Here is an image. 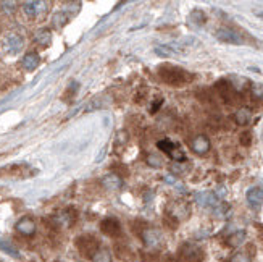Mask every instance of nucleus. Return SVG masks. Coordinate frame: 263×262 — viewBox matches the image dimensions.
<instances>
[{
    "label": "nucleus",
    "mask_w": 263,
    "mask_h": 262,
    "mask_svg": "<svg viewBox=\"0 0 263 262\" xmlns=\"http://www.w3.org/2000/svg\"><path fill=\"white\" fill-rule=\"evenodd\" d=\"M155 53H157V55H160V57L168 58L171 55H175L176 51H173V49L168 47V46H158V47H155Z\"/></svg>",
    "instance_id": "nucleus-26"
},
{
    "label": "nucleus",
    "mask_w": 263,
    "mask_h": 262,
    "mask_svg": "<svg viewBox=\"0 0 263 262\" xmlns=\"http://www.w3.org/2000/svg\"><path fill=\"white\" fill-rule=\"evenodd\" d=\"M39 63H41V57H39V53H36V52L26 53V55H24L23 60H21V66L24 70H28V71L36 70L39 66Z\"/></svg>",
    "instance_id": "nucleus-14"
},
{
    "label": "nucleus",
    "mask_w": 263,
    "mask_h": 262,
    "mask_svg": "<svg viewBox=\"0 0 263 262\" xmlns=\"http://www.w3.org/2000/svg\"><path fill=\"white\" fill-rule=\"evenodd\" d=\"M162 104H163V99H158V101L154 104V105H152V113H155V112L158 110V108H160Z\"/></svg>",
    "instance_id": "nucleus-32"
},
{
    "label": "nucleus",
    "mask_w": 263,
    "mask_h": 262,
    "mask_svg": "<svg viewBox=\"0 0 263 262\" xmlns=\"http://www.w3.org/2000/svg\"><path fill=\"white\" fill-rule=\"evenodd\" d=\"M197 201H199L200 204H204V206H213V204H217L215 194H212V193H202V194H199Z\"/></svg>",
    "instance_id": "nucleus-23"
},
{
    "label": "nucleus",
    "mask_w": 263,
    "mask_h": 262,
    "mask_svg": "<svg viewBox=\"0 0 263 262\" xmlns=\"http://www.w3.org/2000/svg\"><path fill=\"white\" fill-rule=\"evenodd\" d=\"M100 230L103 235L112 236V238H118L121 236V223L118 222V218L115 217H107L100 222Z\"/></svg>",
    "instance_id": "nucleus-7"
},
{
    "label": "nucleus",
    "mask_w": 263,
    "mask_h": 262,
    "mask_svg": "<svg viewBox=\"0 0 263 262\" xmlns=\"http://www.w3.org/2000/svg\"><path fill=\"white\" fill-rule=\"evenodd\" d=\"M179 256L184 262H204L205 253L204 249L192 243H186L184 246L179 249Z\"/></svg>",
    "instance_id": "nucleus-5"
},
{
    "label": "nucleus",
    "mask_w": 263,
    "mask_h": 262,
    "mask_svg": "<svg viewBox=\"0 0 263 262\" xmlns=\"http://www.w3.org/2000/svg\"><path fill=\"white\" fill-rule=\"evenodd\" d=\"M158 75H160L163 83H167L170 86H175V88H181L194 80V75H191L189 71L179 68V66H175V65H162L160 68H158Z\"/></svg>",
    "instance_id": "nucleus-1"
},
{
    "label": "nucleus",
    "mask_w": 263,
    "mask_h": 262,
    "mask_svg": "<svg viewBox=\"0 0 263 262\" xmlns=\"http://www.w3.org/2000/svg\"><path fill=\"white\" fill-rule=\"evenodd\" d=\"M0 249H2V251H5L7 254H10V256H13V258H20V253H18V249L13 248L8 241H5V240H0Z\"/></svg>",
    "instance_id": "nucleus-24"
},
{
    "label": "nucleus",
    "mask_w": 263,
    "mask_h": 262,
    "mask_svg": "<svg viewBox=\"0 0 263 262\" xmlns=\"http://www.w3.org/2000/svg\"><path fill=\"white\" fill-rule=\"evenodd\" d=\"M140 262H162V256L160 254H154V253L142 254Z\"/></svg>",
    "instance_id": "nucleus-28"
},
{
    "label": "nucleus",
    "mask_w": 263,
    "mask_h": 262,
    "mask_svg": "<svg viewBox=\"0 0 263 262\" xmlns=\"http://www.w3.org/2000/svg\"><path fill=\"white\" fill-rule=\"evenodd\" d=\"M45 10H47V3L41 2V0H34V2H24L23 3V11L31 18L42 15Z\"/></svg>",
    "instance_id": "nucleus-10"
},
{
    "label": "nucleus",
    "mask_w": 263,
    "mask_h": 262,
    "mask_svg": "<svg viewBox=\"0 0 263 262\" xmlns=\"http://www.w3.org/2000/svg\"><path fill=\"white\" fill-rule=\"evenodd\" d=\"M215 88L218 91V94L219 97L224 101V102H228V104H236L237 101H239V93H237V89L236 86L232 83H229L228 80H219L217 84H215Z\"/></svg>",
    "instance_id": "nucleus-4"
},
{
    "label": "nucleus",
    "mask_w": 263,
    "mask_h": 262,
    "mask_svg": "<svg viewBox=\"0 0 263 262\" xmlns=\"http://www.w3.org/2000/svg\"><path fill=\"white\" fill-rule=\"evenodd\" d=\"M229 262H252V258H250V254L246 251H237L231 256Z\"/></svg>",
    "instance_id": "nucleus-25"
},
{
    "label": "nucleus",
    "mask_w": 263,
    "mask_h": 262,
    "mask_svg": "<svg viewBox=\"0 0 263 262\" xmlns=\"http://www.w3.org/2000/svg\"><path fill=\"white\" fill-rule=\"evenodd\" d=\"M102 186L105 188V190H120V188L123 186V180H121L120 175H116V173L107 175L102 178Z\"/></svg>",
    "instance_id": "nucleus-15"
},
{
    "label": "nucleus",
    "mask_w": 263,
    "mask_h": 262,
    "mask_svg": "<svg viewBox=\"0 0 263 262\" xmlns=\"http://www.w3.org/2000/svg\"><path fill=\"white\" fill-rule=\"evenodd\" d=\"M94 262H112V254H110L108 249L105 248H100L99 253H97L94 258H92Z\"/></svg>",
    "instance_id": "nucleus-22"
},
{
    "label": "nucleus",
    "mask_w": 263,
    "mask_h": 262,
    "mask_svg": "<svg viewBox=\"0 0 263 262\" xmlns=\"http://www.w3.org/2000/svg\"><path fill=\"white\" fill-rule=\"evenodd\" d=\"M217 39L226 42V44H234V46H239L244 42L242 36L239 33H236L234 29L231 28H219L217 29Z\"/></svg>",
    "instance_id": "nucleus-9"
},
{
    "label": "nucleus",
    "mask_w": 263,
    "mask_h": 262,
    "mask_svg": "<svg viewBox=\"0 0 263 262\" xmlns=\"http://www.w3.org/2000/svg\"><path fill=\"white\" fill-rule=\"evenodd\" d=\"M160 163H162V160L158 159V157H155V156H150V157H149V165H152V167H160Z\"/></svg>",
    "instance_id": "nucleus-31"
},
{
    "label": "nucleus",
    "mask_w": 263,
    "mask_h": 262,
    "mask_svg": "<svg viewBox=\"0 0 263 262\" xmlns=\"http://www.w3.org/2000/svg\"><path fill=\"white\" fill-rule=\"evenodd\" d=\"M189 20H191L194 24H197V26H202V24H205V21H207V15L202 10L197 8V10H194L192 13H191Z\"/></svg>",
    "instance_id": "nucleus-20"
},
{
    "label": "nucleus",
    "mask_w": 263,
    "mask_h": 262,
    "mask_svg": "<svg viewBox=\"0 0 263 262\" xmlns=\"http://www.w3.org/2000/svg\"><path fill=\"white\" fill-rule=\"evenodd\" d=\"M15 228H16L18 233H21L24 236H31V235L36 233V223L31 217H23L21 220H18Z\"/></svg>",
    "instance_id": "nucleus-13"
},
{
    "label": "nucleus",
    "mask_w": 263,
    "mask_h": 262,
    "mask_svg": "<svg viewBox=\"0 0 263 262\" xmlns=\"http://www.w3.org/2000/svg\"><path fill=\"white\" fill-rule=\"evenodd\" d=\"M76 248L78 251L81 253V256H84L86 259H92L94 256L99 253L100 246V241L97 236L94 235H81L76 238Z\"/></svg>",
    "instance_id": "nucleus-2"
},
{
    "label": "nucleus",
    "mask_w": 263,
    "mask_h": 262,
    "mask_svg": "<svg viewBox=\"0 0 263 262\" xmlns=\"http://www.w3.org/2000/svg\"><path fill=\"white\" fill-rule=\"evenodd\" d=\"M191 149L199 156H204L207 152L210 151V139L207 138L205 135H199L195 136L191 141Z\"/></svg>",
    "instance_id": "nucleus-11"
},
{
    "label": "nucleus",
    "mask_w": 263,
    "mask_h": 262,
    "mask_svg": "<svg viewBox=\"0 0 263 262\" xmlns=\"http://www.w3.org/2000/svg\"><path fill=\"white\" fill-rule=\"evenodd\" d=\"M66 21H68V16H66L65 13H55L52 18L53 26H57V28H62L63 24H66Z\"/></svg>",
    "instance_id": "nucleus-27"
},
{
    "label": "nucleus",
    "mask_w": 263,
    "mask_h": 262,
    "mask_svg": "<svg viewBox=\"0 0 263 262\" xmlns=\"http://www.w3.org/2000/svg\"><path fill=\"white\" fill-rule=\"evenodd\" d=\"M244 241H246V231H244V230L236 231V233H232L231 236H228V240H226L228 246H231V248L241 246Z\"/></svg>",
    "instance_id": "nucleus-17"
},
{
    "label": "nucleus",
    "mask_w": 263,
    "mask_h": 262,
    "mask_svg": "<svg viewBox=\"0 0 263 262\" xmlns=\"http://www.w3.org/2000/svg\"><path fill=\"white\" fill-rule=\"evenodd\" d=\"M246 198H247L249 206L252 207V209H260L263 204V190L262 188H257V186L250 188L246 194Z\"/></svg>",
    "instance_id": "nucleus-12"
},
{
    "label": "nucleus",
    "mask_w": 263,
    "mask_h": 262,
    "mask_svg": "<svg viewBox=\"0 0 263 262\" xmlns=\"http://www.w3.org/2000/svg\"><path fill=\"white\" fill-rule=\"evenodd\" d=\"M24 46V41L20 34L16 33H7L0 41V47H2L3 52L10 53V55H15V53H20L21 49Z\"/></svg>",
    "instance_id": "nucleus-3"
},
{
    "label": "nucleus",
    "mask_w": 263,
    "mask_h": 262,
    "mask_svg": "<svg viewBox=\"0 0 263 262\" xmlns=\"http://www.w3.org/2000/svg\"><path fill=\"white\" fill-rule=\"evenodd\" d=\"M115 254H116V258H120V259H130V248L125 246V245H121V243H116L115 245Z\"/></svg>",
    "instance_id": "nucleus-21"
},
{
    "label": "nucleus",
    "mask_w": 263,
    "mask_h": 262,
    "mask_svg": "<svg viewBox=\"0 0 263 262\" xmlns=\"http://www.w3.org/2000/svg\"><path fill=\"white\" fill-rule=\"evenodd\" d=\"M157 148L160 149V151H163L165 154L171 156V152L178 149V144H175L173 141H170V139H162V141L157 143Z\"/></svg>",
    "instance_id": "nucleus-19"
},
{
    "label": "nucleus",
    "mask_w": 263,
    "mask_h": 262,
    "mask_svg": "<svg viewBox=\"0 0 263 262\" xmlns=\"http://www.w3.org/2000/svg\"><path fill=\"white\" fill-rule=\"evenodd\" d=\"M36 173V170H33L26 163H15V165L7 167V168H2L0 170V175H7V176H18V178H26V176Z\"/></svg>",
    "instance_id": "nucleus-8"
},
{
    "label": "nucleus",
    "mask_w": 263,
    "mask_h": 262,
    "mask_svg": "<svg viewBox=\"0 0 263 262\" xmlns=\"http://www.w3.org/2000/svg\"><path fill=\"white\" fill-rule=\"evenodd\" d=\"M34 41L38 42V44H41V46H48L50 44V41H52V34H50V31L48 29H39L38 33H36V36H34Z\"/></svg>",
    "instance_id": "nucleus-18"
},
{
    "label": "nucleus",
    "mask_w": 263,
    "mask_h": 262,
    "mask_svg": "<svg viewBox=\"0 0 263 262\" xmlns=\"http://www.w3.org/2000/svg\"><path fill=\"white\" fill-rule=\"evenodd\" d=\"M250 118H252V112L249 110V108H239L236 113H234V121L237 125H241V126H246V125H249V121H250Z\"/></svg>",
    "instance_id": "nucleus-16"
},
{
    "label": "nucleus",
    "mask_w": 263,
    "mask_h": 262,
    "mask_svg": "<svg viewBox=\"0 0 263 262\" xmlns=\"http://www.w3.org/2000/svg\"><path fill=\"white\" fill-rule=\"evenodd\" d=\"M252 94H254L255 99H263V84H254Z\"/></svg>",
    "instance_id": "nucleus-29"
},
{
    "label": "nucleus",
    "mask_w": 263,
    "mask_h": 262,
    "mask_svg": "<svg viewBox=\"0 0 263 262\" xmlns=\"http://www.w3.org/2000/svg\"><path fill=\"white\" fill-rule=\"evenodd\" d=\"M250 136H252V135H250V133H242V135H241V144H244V146H249L250 144V141H252V139H250Z\"/></svg>",
    "instance_id": "nucleus-30"
},
{
    "label": "nucleus",
    "mask_w": 263,
    "mask_h": 262,
    "mask_svg": "<svg viewBox=\"0 0 263 262\" xmlns=\"http://www.w3.org/2000/svg\"><path fill=\"white\" fill-rule=\"evenodd\" d=\"M139 236L142 238L144 245L147 248H150V249H158V248H162V245H163V235H162V231L157 230V228L147 227Z\"/></svg>",
    "instance_id": "nucleus-6"
}]
</instances>
